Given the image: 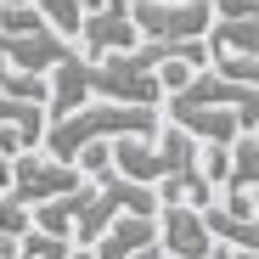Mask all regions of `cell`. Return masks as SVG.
Segmentation results:
<instances>
[{
	"label": "cell",
	"instance_id": "3957f363",
	"mask_svg": "<svg viewBox=\"0 0 259 259\" xmlns=\"http://www.w3.org/2000/svg\"><path fill=\"white\" fill-rule=\"evenodd\" d=\"M91 175H79V163H68V158H51V152H39V147H28V152H17L12 158V197L17 203H46V197H62V192H79Z\"/></svg>",
	"mask_w": 259,
	"mask_h": 259
},
{
	"label": "cell",
	"instance_id": "d6986e66",
	"mask_svg": "<svg viewBox=\"0 0 259 259\" xmlns=\"http://www.w3.org/2000/svg\"><path fill=\"white\" fill-rule=\"evenodd\" d=\"M226 259H259V248H226Z\"/></svg>",
	"mask_w": 259,
	"mask_h": 259
},
{
	"label": "cell",
	"instance_id": "52a82bcc",
	"mask_svg": "<svg viewBox=\"0 0 259 259\" xmlns=\"http://www.w3.org/2000/svg\"><path fill=\"white\" fill-rule=\"evenodd\" d=\"M84 62L79 51H68L57 68H51V84H46V113L51 118H62V113H73V107H84L91 102V79H84Z\"/></svg>",
	"mask_w": 259,
	"mask_h": 259
},
{
	"label": "cell",
	"instance_id": "2e32d148",
	"mask_svg": "<svg viewBox=\"0 0 259 259\" xmlns=\"http://www.w3.org/2000/svg\"><path fill=\"white\" fill-rule=\"evenodd\" d=\"M130 259H163V248H158V242H147V248H136Z\"/></svg>",
	"mask_w": 259,
	"mask_h": 259
},
{
	"label": "cell",
	"instance_id": "5b68a950",
	"mask_svg": "<svg viewBox=\"0 0 259 259\" xmlns=\"http://www.w3.org/2000/svg\"><path fill=\"white\" fill-rule=\"evenodd\" d=\"M79 46H84V62H96V57H107V51H130L136 46V23H130V0H102L96 12H84L79 17Z\"/></svg>",
	"mask_w": 259,
	"mask_h": 259
},
{
	"label": "cell",
	"instance_id": "ba28073f",
	"mask_svg": "<svg viewBox=\"0 0 259 259\" xmlns=\"http://www.w3.org/2000/svg\"><path fill=\"white\" fill-rule=\"evenodd\" d=\"M169 124H181L192 141H220V147L242 130L231 107H192V102H169Z\"/></svg>",
	"mask_w": 259,
	"mask_h": 259
},
{
	"label": "cell",
	"instance_id": "ffe728a7",
	"mask_svg": "<svg viewBox=\"0 0 259 259\" xmlns=\"http://www.w3.org/2000/svg\"><path fill=\"white\" fill-rule=\"evenodd\" d=\"M62 259H96V253H91V248H84V242H79V248H68Z\"/></svg>",
	"mask_w": 259,
	"mask_h": 259
},
{
	"label": "cell",
	"instance_id": "7402d4cb",
	"mask_svg": "<svg viewBox=\"0 0 259 259\" xmlns=\"http://www.w3.org/2000/svg\"><path fill=\"white\" fill-rule=\"evenodd\" d=\"M163 259H169V253H163Z\"/></svg>",
	"mask_w": 259,
	"mask_h": 259
},
{
	"label": "cell",
	"instance_id": "30bf717a",
	"mask_svg": "<svg viewBox=\"0 0 259 259\" xmlns=\"http://www.w3.org/2000/svg\"><path fill=\"white\" fill-rule=\"evenodd\" d=\"M203 46H208V57L214 51H248V57H259V17H214L203 28Z\"/></svg>",
	"mask_w": 259,
	"mask_h": 259
},
{
	"label": "cell",
	"instance_id": "8992f818",
	"mask_svg": "<svg viewBox=\"0 0 259 259\" xmlns=\"http://www.w3.org/2000/svg\"><path fill=\"white\" fill-rule=\"evenodd\" d=\"M147 242H158V214H113L102 226V237L91 242V253L96 259H130Z\"/></svg>",
	"mask_w": 259,
	"mask_h": 259
},
{
	"label": "cell",
	"instance_id": "4fadbf2b",
	"mask_svg": "<svg viewBox=\"0 0 259 259\" xmlns=\"http://www.w3.org/2000/svg\"><path fill=\"white\" fill-rule=\"evenodd\" d=\"M208 68L226 73V79H237V84H259V57H248V51H214Z\"/></svg>",
	"mask_w": 259,
	"mask_h": 259
},
{
	"label": "cell",
	"instance_id": "44dd1931",
	"mask_svg": "<svg viewBox=\"0 0 259 259\" xmlns=\"http://www.w3.org/2000/svg\"><path fill=\"white\" fill-rule=\"evenodd\" d=\"M79 6H84V12H96V6H102V0H79Z\"/></svg>",
	"mask_w": 259,
	"mask_h": 259
},
{
	"label": "cell",
	"instance_id": "5bb4252c",
	"mask_svg": "<svg viewBox=\"0 0 259 259\" xmlns=\"http://www.w3.org/2000/svg\"><path fill=\"white\" fill-rule=\"evenodd\" d=\"M23 231H28V203L0 192V237H23Z\"/></svg>",
	"mask_w": 259,
	"mask_h": 259
},
{
	"label": "cell",
	"instance_id": "277c9868",
	"mask_svg": "<svg viewBox=\"0 0 259 259\" xmlns=\"http://www.w3.org/2000/svg\"><path fill=\"white\" fill-rule=\"evenodd\" d=\"M130 23L141 39H203L214 12L208 0H130Z\"/></svg>",
	"mask_w": 259,
	"mask_h": 259
},
{
	"label": "cell",
	"instance_id": "7a4b0ae2",
	"mask_svg": "<svg viewBox=\"0 0 259 259\" xmlns=\"http://www.w3.org/2000/svg\"><path fill=\"white\" fill-rule=\"evenodd\" d=\"M84 79H91V96L102 102H130V107H163V84L152 68H136L124 51H107L96 57L91 68H84Z\"/></svg>",
	"mask_w": 259,
	"mask_h": 259
},
{
	"label": "cell",
	"instance_id": "7c38bea8",
	"mask_svg": "<svg viewBox=\"0 0 259 259\" xmlns=\"http://www.w3.org/2000/svg\"><path fill=\"white\" fill-rule=\"evenodd\" d=\"M28 6L46 17V28H57L62 39H73V34H79V17H84L79 0H28Z\"/></svg>",
	"mask_w": 259,
	"mask_h": 259
},
{
	"label": "cell",
	"instance_id": "9c48e42d",
	"mask_svg": "<svg viewBox=\"0 0 259 259\" xmlns=\"http://www.w3.org/2000/svg\"><path fill=\"white\" fill-rule=\"evenodd\" d=\"M203 226L214 242H226V248H259V214H242L231 203H203Z\"/></svg>",
	"mask_w": 259,
	"mask_h": 259
},
{
	"label": "cell",
	"instance_id": "8fae6325",
	"mask_svg": "<svg viewBox=\"0 0 259 259\" xmlns=\"http://www.w3.org/2000/svg\"><path fill=\"white\" fill-rule=\"evenodd\" d=\"M158 203H186V208H203V203H214V181L203 175L197 163H186V169H175V175H163V181H158Z\"/></svg>",
	"mask_w": 259,
	"mask_h": 259
},
{
	"label": "cell",
	"instance_id": "e0dca14e",
	"mask_svg": "<svg viewBox=\"0 0 259 259\" xmlns=\"http://www.w3.org/2000/svg\"><path fill=\"white\" fill-rule=\"evenodd\" d=\"M6 186H12V158L0 152V192H6Z\"/></svg>",
	"mask_w": 259,
	"mask_h": 259
},
{
	"label": "cell",
	"instance_id": "9a60e30c",
	"mask_svg": "<svg viewBox=\"0 0 259 259\" xmlns=\"http://www.w3.org/2000/svg\"><path fill=\"white\" fill-rule=\"evenodd\" d=\"M214 17H259V0H208Z\"/></svg>",
	"mask_w": 259,
	"mask_h": 259
},
{
	"label": "cell",
	"instance_id": "ac0fdd59",
	"mask_svg": "<svg viewBox=\"0 0 259 259\" xmlns=\"http://www.w3.org/2000/svg\"><path fill=\"white\" fill-rule=\"evenodd\" d=\"M0 259H17V237H0Z\"/></svg>",
	"mask_w": 259,
	"mask_h": 259
},
{
	"label": "cell",
	"instance_id": "6da1fadb",
	"mask_svg": "<svg viewBox=\"0 0 259 259\" xmlns=\"http://www.w3.org/2000/svg\"><path fill=\"white\" fill-rule=\"evenodd\" d=\"M73 46L57 28H28V34H0V91L17 102L46 107V73L68 57Z\"/></svg>",
	"mask_w": 259,
	"mask_h": 259
}]
</instances>
